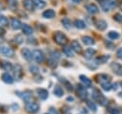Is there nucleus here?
Returning a JSON list of instances; mask_svg holds the SVG:
<instances>
[{
	"instance_id": "nucleus-24",
	"label": "nucleus",
	"mask_w": 122,
	"mask_h": 114,
	"mask_svg": "<svg viewBox=\"0 0 122 114\" xmlns=\"http://www.w3.org/2000/svg\"><path fill=\"white\" fill-rule=\"evenodd\" d=\"M61 23H62L63 27H64L65 29H67V30H70V29L72 27L71 22V20H70L68 17H64V18L61 20Z\"/></svg>"
},
{
	"instance_id": "nucleus-27",
	"label": "nucleus",
	"mask_w": 122,
	"mask_h": 114,
	"mask_svg": "<svg viewBox=\"0 0 122 114\" xmlns=\"http://www.w3.org/2000/svg\"><path fill=\"white\" fill-rule=\"evenodd\" d=\"M53 93H54V95H55L56 97H62V96L64 95V91H63L62 87L59 86V85H55V86H54Z\"/></svg>"
},
{
	"instance_id": "nucleus-16",
	"label": "nucleus",
	"mask_w": 122,
	"mask_h": 114,
	"mask_svg": "<svg viewBox=\"0 0 122 114\" xmlns=\"http://www.w3.org/2000/svg\"><path fill=\"white\" fill-rule=\"evenodd\" d=\"M96 54V51L92 48H88L87 50H85L84 52V57L87 59H91L94 55Z\"/></svg>"
},
{
	"instance_id": "nucleus-44",
	"label": "nucleus",
	"mask_w": 122,
	"mask_h": 114,
	"mask_svg": "<svg viewBox=\"0 0 122 114\" xmlns=\"http://www.w3.org/2000/svg\"><path fill=\"white\" fill-rule=\"evenodd\" d=\"M116 55H117V57H118L119 58H121V59H122V48H120V49H118V50H117Z\"/></svg>"
},
{
	"instance_id": "nucleus-3",
	"label": "nucleus",
	"mask_w": 122,
	"mask_h": 114,
	"mask_svg": "<svg viewBox=\"0 0 122 114\" xmlns=\"http://www.w3.org/2000/svg\"><path fill=\"white\" fill-rule=\"evenodd\" d=\"M32 58H33L36 62L41 63V62L44 61V59H45V56H44V54L42 53L41 50L35 49V50L32 51Z\"/></svg>"
},
{
	"instance_id": "nucleus-6",
	"label": "nucleus",
	"mask_w": 122,
	"mask_h": 114,
	"mask_svg": "<svg viewBox=\"0 0 122 114\" xmlns=\"http://www.w3.org/2000/svg\"><path fill=\"white\" fill-rule=\"evenodd\" d=\"M111 68L114 74H116L117 76H122V65L120 63L112 62L111 64Z\"/></svg>"
},
{
	"instance_id": "nucleus-31",
	"label": "nucleus",
	"mask_w": 122,
	"mask_h": 114,
	"mask_svg": "<svg viewBox=\"0 0 122 114\" xmlns=\"http://www.w3.org/2000/svg\"><path fill=\"white\" fill-rule=\"evenodd\" d=\"M63 53H64L67 57H73V50H72L71 48L68 47V46H65V47L63 48Z\"/></svg>"
},
{
	"instance_id": "nucleus-25",
	"label": "nucleus",
	"mask_w": 122,
	"mask_h": 114,
	"mask_svg": "<svg viewBox=\"0 0 122 114\" xmlns=\"http://www.w3.org/2000/svg\"><path fill=\"white\" fill-rule=\"evenodd\" d=\"M22 94H23V95L21 96V98H22L25 102L29 103V102H30V99H31V97H32V93H31V91L27 90V91H24Z\"/></svg>"
},
{
	"instance_id": "nucleus-19",
	"label": "nucleus",
	"mask_w": 122,
	"mask_h": 114,
	"mask_svg": "<svg viewBox=\"0 0 122 114\" xmlns=\"http://www.w3.org/2000/svg\"><path fill=\"white\" fill-rule=\"evenodd\" d=\"M21 29H22V32L24 33V34H27V35H30L33 33L32 28L28 24H22V28Z\"/></svg>"
},
{
	"instance_id": "nucleus-23",
	"label": "nucleus",
	"mask_w": 122,
	"mask_h": 114,
	"mask_svg": "<svg viewBox=\"0 0 122 114\" xmlns=\"http://www.w3.org/2000/svg\"><path fill=\"white\" fill-rule=\"evenodd\" d=\"M82 40H83V43H84L85 45H89V46H91V45H93V44L95 43L94 39H93L92 37L89 36V35H85V36H82Z\"/></svg>"
},
{
	"instance_id": "nucleus-8",
	"label": "nucleus",
	"mask_w": 122,
	"mask_h": 114,
	"mask_svg": "<svg viewBox=\"0 0 122 114\" xmlns=\"http://www.w3.org/2000/svg\"><path fill=\"white\" fill-rule=\"evenodd\" d=\"M1 53H2L4 56L9 57H12L14 56V51H13L11 48L8 47V46H3V47H1Z\"/></svg>"
},
{
	"instance_id": "nucleus-29",
	"label": "nucleus",
	"mask_w": 122,
	"mask_h": 114,
	"mask_svg": "<svg viewBox=\"0 0 122 114\" xmlns=\"http://www.w3.org/2000/svg\"><path fill=\"white\" fill-rule=\"evenodd\" d=\"M34 7H36L37 9H43L46 7V2L44 0H32Z\"/></svg>"
},
{
	"instance_id": "nucleus-41",
	"label": "nucleus",
	"mask_w": 122,
	"mask_h": 114,
	"mask_svg": "<svg viewBox=\"0 0 122 114\" xmlns=\"http://www.w3.org/2000/svg\"><path fill=\"white\" fill-rule=\"evenodd\" d=\"M109 113L110 114H120V111L117 108H109Z\"/></svg>"
},
{
	"instance_id": "nucleus-2",
	"label": "nucleus",
	"mask_w": 122,
	"mask_h": 114,
	"mask_svg": "<svg viewBox=\"0 0 122 114\" xmlns=\"http://www.w3.org/2000/svg\"><path fill=\"white\" fill-rule=\"evenodd\" d=\"M92 98H93L95 101H97L101 105H106V104L108 103L107 99H106L97 89H93V91H92Z\"/></svg>"
},
{
	"instance_id": "nucleus-12",
	"label": "nucleus",
	"mask_w": 122,
	"mask_h": 114,
	"mask_svg": "<svg viewBox=\"0 0 122 114\" xmlns=\"http://www.w3.org/2000/svg\"><path fill=\"white\" fill-rule=\"evenodd\" d=\"M21 53H22L23 57H24L26 60L30 61V60L32 59V52H30L28 48H24V49H22Z\"/></svg>"
},
{
	"instance_id": "nucleus-38",
	"label": "nucleus",
	"mask_w": 122,
	"mask_h": 114,
	"mask_svg": "<svg viewBox=\"0 0 122 114\" xmlns=\"http://www.w3.org/2000/svg\"><path fill=\"white\" fill-rule=\"evenodd\" d=\"M101 87L105 90V91H110L112 88V85L111 83H104V84H101Z\"/></svg>"
},
{
	"instance_id": "nucleus-39",
	"label": "nucleus",
	"mask_w": 122,
	"mask_h": 114,
	"mask_svg": "<svg viewBox=\"0 0 122 114\" xmlns=\"http://www.w3.org/2000/svg\"><path fill=\"white\" fill-rule=\"evenodd\" d=\"M49 65L51 67V68H55L56 66H57V61L55 60V59H53V58H51V59H49Z\"/></svg>"
},
{
	"instance_id": "nucleus-13",
	"label": "nucleus",
	"mask_w": 122,
	"mask_h": 114,
	"mask_svg": "<svg viewBox=\"0 0 122 114\" xmlns=\"http://www.w3.org/2000/svg\"><path fill=\"white\" fill-rule=\"evenodd\" d=\"M94 25H95V27H96V29L97 30H99V31H104V30H106V28H107V22L105 21V20H103V19H100V20H97L95 23H94Z\"/></svg>"
},
{
	"instance_id": "nucleus-9",
	"label": "nucleus",
	"mask_w": 122,
	"mask_h": 114,
	"mask_svg": "<svg viewBox=\"0 0 122 114\" xmlns=\"http://www.w3.org/2000/svg\"><path fill=\"white\" fill-rule=\"evenodd\" d=\"M13 73H14V76L17 80H20L23 76V69L21 67L20 64H15L14 67H13Z\"/></svg>"
},
{
	"instance_id": "nucleus-51",
	"label": "nucleus",
	"mask_w": 122,
	"mask_h": 114,
	"mask_svg": "<svg viewBox=\"0 0 122 114\" xmlns=\"http://www.w3.org/2000/svg\"><path fill=\"white\" fill-rule=\"evenodd\" d=\"M73 2H74V3H80L81 0H73Z\"/></svg>"
},
{
	"instance_id": "nucleus-45",
	"label": "nucleus",
	"mask_w": 122,
	"mask_h": 114,
	"mask_svg": "<svg viewBox=\"0 0 122 114\" xmlns=\"http://www.w3.org/2000/svg\"><path fill=\"white\" fill-rule=\"evenodd\" d=\"M65 83H66V87H67V89H68V90H70V91H71V90H72V86H71V83H69L68 81H66Z\"/></svg>"
},
{
	"instance_id": "nucleus-47",
	"label": "nucleus",
	"mask_w": 122,
	"mask_h": 114,
	"mask_svg": "<svg viewBox=\"0 0 122 114\" xmlns=\"http://www.w3.org/2000/svg\"><path fill=\"white\" fill-rule=\"evenodd\" d=\"M50 111H51L52 114H58V113H57V111H56L54 108H51V109H50Z\"/></svg>"
},
{
	"instance_id": "nucleus-42",
	"label": "nucleus",
	"mask_w": 122,
	"mask_h": 114,
	"mask_svg": "<svg viewBox=\"0 0 122 114\" xmlns=\"http://www.w3.org/2000/svg\"><path fill=\"white\" fill-rule=\"evenodd\" d=\"M108 3H109V5H110L111 9L114 8V7L117 5V2H116V0H108Z\"/></svg>"
},
{
	"instance_id": "nucleus-21",
	"label": "nucleus",
	"mask_w": 122,
	"mask_h": 114,
	"mask_svg": "<svg viewBox=\"0 0 122 114\" xmlns=\"http://www.w3.org/2000/svg\"><path fill=\"white\" fill-rule=\"evenodd\" d=\"M79 80H80V81H81L85 86H87V87H90V86L92 85V80H91L87 76H85V75H80V76H79Z\"/></svg>"
},
{
	"instance_id": "nucleus-49",
	"label": "nucleus",
	"mask_w": 122,
	"mask_h": 114,
	"mask_svg": "<svg viewBox=\"0 0 122 114\" xmlns=\"http://www.w3.org/2000/svg\"><path fill=\"white\" fill-rule=\"evenodd\" d=\"M112 88L116 90V89H117V83H114V84H112Z\"/></svg>"
},
{
	"instance_id": "nucleus-20",
	"label": "nucleus",
	"mask_w": 122,
	"mask_h": 114,
	"mask_svg": "<svg viewBox=\"0 0 122 114\" xmlns=\"http://www.w3.org/2000/svg\"><path fill=\"white\" fill-rule=\"evenodd\" d=\"M71 48L74 51V52H76V53H81V45L79 44V42L77 41V40H72L71 41Z\"/></svg>"
},
{
	"instance_id": "nucleus-33",
	"label": "nucleus",
	"mask_w": 122,
	"mask_h": 114,
	"mask_svg": "<svg viewBox=\"0 0 122 114\" xmlns=\"http://www.w3.org/2000/svg\"><path fill=\"white\" fill-rule=\"evenodd\" d=\"M86 103H87V105H88V107H89V108H90L92 111L95 112V111L97 110V107H96L95 103H94L92 101H87Z\"/></svg>"
},
{
	"instance_id": "nucleus-7",
	"label": "nucleus",
	"mask_w": 122,
	"mask_h": 114,
	"mask_svg": "<svg viewBox=\"0 0 122 114\" xmlns=\"http://www.w3.org/2000/svg\"><path fill=\"white\" fill-rule=\"evenodd\" d=\"M97 81L100 84H104V83H110L111 81V77L107 74H100L97 76Z\"/></svg>"
},
{
	"instance_id": "nucleus-28",
	"label": "nucleus",
	"mask_w": 122,
	"mask_h": 114,
	"mask_svg": "<svg viewBox=\"0 0 122 114\" xmlns=\"http://www.w3.org/2000/svg\"><path fill=\"white\" fill-rule=\"evenodd\" d=\"M1 66H2V68H3L4 70H6V71H10V70L12 69L11 63L9 62V61H6V60H2V61H1Z\"/></svg>"
},
{
	"instance_id": "nucleus-35",
	"label": "nucleus",
	"mask_w": 122,
	"mask_h": 114,
	"mask_svg": "<svg viewBox=\"0 0 122 114\" xmlns=\"http://www.w3.org/2000/svg\"><path fill=\"white\" fill-rule=\"evenodd\" d=\"M8 24H9V20L7 19V17L0 14V25H2V26H8Z\"/></svg>"
},
{
	"instance_id": "nucleus-46",
	"label": "nucleus",
	"mask_w": 122,
	"mask_h": 114,
	"mask_svg": "<svg viewBox=\"0 0 122 114\" xmlns=\"http://www.w3.org/2000/svg\"><path fill=\"white\" fill-rule=\"evenodd\" d=\"M5 34V30L2 28V27H0V36H2V35H4Z\"/></svg>"
},
{
	"instance_id": "nucleus-40",
	"label": "nucleus",
	"mask_w": 122,
	"mask_h": 114,
	"mask_svg": "<svg viewBox=\"0 0 122 114\" xmlns=\"http://www.w3.org/2000/svg\"><path fill=\"white\" fill-rule=\"evenodd\" d=\"M113 19L117 22H122V14L121 13H115L113 15Z\"/></svg>"
},
{
	"instance_id": "nucleus-50",
	"label": "nucleus",
	"mask_w": 122,
	"mask_h": 114,
	"mask_svg": "<svg viewBox=\"0 0 122 114\" xmlns=\"http://www.w3.org/2000/svg\"><path fill=\"white\" fill-rule=\"evenodd\" d=\"M72 100H73L72 97H68V98H67V101H72Z\"/></svg>"
},
{
	"instance_id": "nucleus-17",
	"label": "nucleus",
	"mask_w": 122,
	"mask_h": 114,
	"mask_svg": "<svg viewBox=\"0 0 122 114\" xmlns=\"http://www.w3.org/2000/svg\"><path fill=\"white\" fill-rule=\"evenodd\" d=\"M1 79H2V80H3L5 83H8V84H11V83L13 82V78H12L9 73H4V74H2Z\"/></svg>"
},
{
	"instance_id": "nucleus-18",
	"label": "nucleus",
	"mask_w": 122,
	"mask_h": 114,
	"mask_svg": "<svg viewBox=\"0 0 122 114\" xmlns=\"http://www.w3.org/2000/svg\"><path fill=\"white\" fill-rule=\"evenodd\" d=\"M23 6L27 11H32L34 9V4L32 0H24Z\"/></svg>"
},
{
	"instance_id": "nucleus-30",
	"label": "nucleus",
	"mask_w": 122,
	"mask_h": 114,
	"mask_svg": "<svg viewBox=\"0 0 122 114\" xmlns=\"http://www.w3.org/2000/svg\"><path fill=\"white\" fill-rule=\"evenodd\" d=\"M74 26L77 28V29H85L86 28V24L83 20H80V19H75L74 20Z\"/></svg>"
},
{
	"instance_id": "nucleus-52",
	"label": "nucleus",
	"mask_w": 122,
	"mask_h": 114,
	"mask_svg": "<svg viewBox=\"0 0 122 114\" xmlns=\"http://www.w3.org/2000/svg\"><path fill=\"white\" fill-rule=\"evenodd\" d=\"M121 85H122V82H121Z\"/></svg>"
},
{
	"instance_id": "nucleus-1",
	"label": "nucleus",
	"mask_w": 122,
	"mask_h": 114,
	"mask_svg": "<svg viewBox=\"0 0 122 114\" xmlns=\"http://www.w3.org/2000/svg\"><path fill=\"white\" fill-rule=\"evenodd\" d=\"M53 39H54V41L58 44V45H65L67 42H68V38H67V36L63 34V33H61V32H56L55 34H54V35H53Z\"/></svg>"
},
{
	"instance_id": "nucleus-14",
	"label": "nucleus",
	"mask_w": 122,
	"mask_h": 114,
	"mask_svg": "<svg viewBox=\"0 0 122 114\" xmlns=\"http://www.w3.org/2000/svg\"><path fill=\"white\" fill-rule=\"evenodd\" d=\"M36 91H37L38 97H39L41 100H46V99H48L49 93H48V91H47L46 89H44V88H38Z\"/></svg>"
},
{
	"instance_id": "nucleus-26",
	"label": "nucleus",
	"mask_w": 122,
	"mask_h": 114,
	"mask_svg": "<svg viewBox=\"0 0 122 114\" xmlns=\"http://www.w3.org/2000/svg\"><path fill=\"white\" fill-rule=\"evenodd\" d=\"M109 59H110V56L103 55V56H100L99 57H97V58L95 59V62H96L97 64H102V63L107 62Z\"/></svg>"
},
{
	"instance_id": "nucleus-32",
	"label": "nucleus",
	"mask_w": 122,
	"mask_h": 114,
	"mask_svg": "<svg viewBox=\"0 0 122 114\" xmlns=\"http://www.w3.org/2000/svg\"><path fill=\"white\" fill-rule=\"evenodd\" d=\"M119 36H120L119 33H117L115 31H111L108 33V37L110 39H117V38H119Z\"/></svg>"
},
{
	"instance_id": "nucleus-5",
	"label": "nucleus",
	"mask_w": 122,
	"mask_h": 114,
	"mask_svg": "<svg viewBox=\"0 0 122 114\" xmlns=\"http://www.w3.org/2000/svg\"><path fill=\"white\" fill-rule=\"evenodd\" d=\"M76 92H77L78 97H79L81 100L87 99V97H88V92H87V90L85 89L84 86H82V85H80V84H77V86H76Z\"/></svg>"
},
{
	"instance_id": "nucleus-34",
	"label": "nucleus",
	"mask_w": 122,
	"mask_h": 114,
	"mask_svg": "<svg viewBox=\"0 0 122 114\" xmlns=\"http://www.w3.org/2000/svg\"><path fill=\"white\" fill-rule=\"evenodd\" d=\"M7 1H8L9 7H10L11 10H14V9L17 7V5H18V3H17L16 0H7Z\"/></svg>"
},
{
	"instance_id": "nucleus-36",
	"label": "nucleus",
	"mask_w": 122,
	"mask_h": 114,
	"mask_svg": "<svg viewBox=\"0 0 122 114\" xmlns=\"http://www.w3.org/2000/svg\"><path fill=\"white\" fill-rule=\"evenodd\" d=\"M51 58H53V59H55V60H57V59L60 58V53L57 52V51H53V52H51Z\"/></svg>"
},
{
	"instance_id": "nucleus-48",
	"label": "nucleus",
	"mask_w": 122,
	"mask_h": 114,
	"mask_svg": "<svg viewBox=\"0 0 122 114\" xmlns=\"http://www.w3.org/2000/svg\"><path fill=\"white\" fill-rule=\"evenodd\" d=\"M5 10V7L3 6V4L0 2V11H4Z\"/></svg>"
},
{
	"instance_id": "nucleus-11",
	"label": "nucleus",
	"mask_w": 122,
	"mask_h": 114,
	"mask_svg": "<svg viewBox=\"0 0 122 114\" xmlns=\"http://www.w3.org/2000/svg\"><path fill=\"white\" fill-rule=\"evenodd\" d=\"M86 10H87L90 13H92V14H95V13H97V12L99 11L98 7H97L95 4H93V3L88 4V5L86 6Z\"/></svg>"
},
{
	"instance_id": "nucleus-43",
	"label": "nucleus",
	"mask_w": 122,
	"mask_h": 114,
	"mask_svg": "<svg viewBox=\"0 0 122 114\" xmlns=\"http://www.w3.org/2000/svg\"><path fill=\"white\" fill-rule=\"evenodd\" d=\"M15 39H16L15 41H16L18 44L22 43V42H23V40H24V39H23V37H22V35H17V36L15 37Z\"/></svg>"
},
{
	"instance_id": "nucleus-22",
	"label": "nucleus",
	"mask_w": 122,
	"mask_h": 114,
	"mask_svg": "<svg viewBox=\"0 0 122 114\" xmlns=\"http://www.w3.org/2000/svg\"><path fill=\"white\" fill-rule=\"evenodd\" d=\"M96 1H98L99 2V4H100V6H101V8H102V10L104 11H109L110 10H111V7H110V5H109V3H108V0H96Z\"/></svg>"
},
{
	"instance_id": "nucleus-4",
	"label": "nucleus",
	"mask_w": 122,
	"mask_h": 114,
	"mask_svg": "<svg viewBox=\"0 0 122 114\" xmlns=\"http://www.w3.org/2000/svg\"><path fill=\"white\" fill-rule=\"evenodd\" d=\"M25 108H26V110L28 112L33 114V113H36L39 110V104L36 103H34V102H29V103H26Z\"/></svg>"
},
{
	"instance_id": "nucleus-10",
	"label": "nucleus",
	"mask_w": 122,
	"mask_h": 114,
	"mask_svg": "<svg viewBox=\"0 0 122 114\" xmlns=\"http://www.w3.org/2000/svg\"><path fill=\"white\" fill-rule=\"evenodd\" d=\"M10 26L13 30H19L20 28H22V24H21L20 20L16 17H12L10 19Z\"/></svg>"
},
{
	"instance_id": "nucleus-15",
	"label": "nucleus",
	"mask_w": 122,
	"mask_h": 114,
	"mask_svg": "<svg viewBox=\"0 0 122 114\" xmlns=\"http://www.w3.org/2000/svg\"><path fill=\"white\" fill-rule=\"evenodd\" d=\"M42 15H43V17H45V18L51 19V18H53V17L55 16V11H54L53 10H51V9H48V10H46V11H43Z\"/></svg>"
},
{
	"instance_id": "nucleus-53",
	"label": "nucleus",
	"mask_w": 122,
	"mask_h": 114,
	"mask_svg": "<svg viewBox=\"0 0 122 114\" xmlns=\"http://www.w3.org/2000/svg\"><path fill=\"white\" fill-rule=\"evenodd\" d=\"M0 50H1V48H0Z\"/></svg>"
},
{
	"instance_id": "nucleus-37",
	"label": "nucleus",
	"mask_w": 122,
	"mask_h": 114,
	"mask_svg": "<svg viewBox=\"0 0 122 114\" xmlns=\"http://www.w3.org/2000/svg\"><path fill=\"white\" fill-rule=\"evenodd\" d=\"M30 73H32V74H37L38 72H39V69H38V67L37 66H35V65H30Z\"/></svg>"
}]
</instances>
